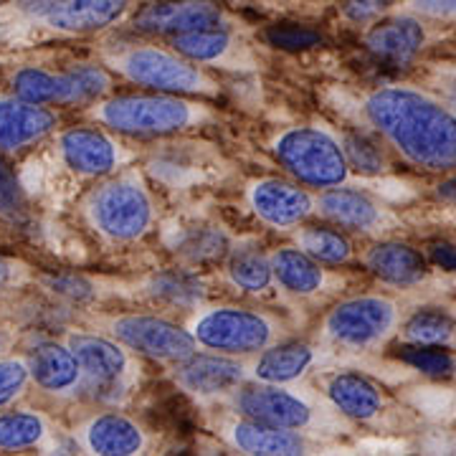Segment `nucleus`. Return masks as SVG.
<instances>
[{"mask_svg":"<svg viewBox=\"0 0 456 456\" xmlns=\"http://www.w3.org/2000/svg\"><path fill=\"white\" fill-rule=\"evenodd\" d=\"M362 117L408 163L456 173V112L413 86H380L362 99Z\"/></svg>","mask_w":456,"mask_h":456,"instance_id":"1","label":"nucleus"},{"mask_svg":"<svg viewBox=\"0 0 456 456\" xmlns=\"http://www.w3.org/2000/svg\"><path fill=\"white\" fill-rule=\"evenodd\" d=\"M86 117L104 130L130 137H167L178 132L200 130L218 119V114L198 97L180 94H107L86 107Z\"/></svg>","mask_w":456,"mask_h":456,"instance_id":"2","label":"nucleus"},{"mask_svg":"<svg viewBox=\"0 0 456 456\" xmlns=\"http://www.w3.org/2000/svg\"><path fill=\"white\" fill-rule=\"evenodd\" d=\"M102 64L114 77L150 92L180 97H218L221 84L203 66L188 61L178 51L158 44H122L102 53Z\"/></svg>","mask_w":456,"mask_h":456,"instance_id":"3","label":"nucleus"},{"mask_svg":"<svg viewBox=\"0 0 456 456\" xmlns=\"http://www.w3.org/2000/svg\"><path fill=\"white\" fill-rule=\"evenodd\" d=\"M86 226L107 244H137L155 226L158 208L145 180L137 173H119L99 178L84 198Z\"/></svg>","mask_w":456,"mask_h":456,"instance_id":"4","label":"nucleus"},{"mask_svg":"<svg viewBox=\"0 0 456 456\" xmlns=\"http://www.w3.org/2000/svg\"><path fill=\"white\" fill-rule=\"evenodd\" d=\"M191 335L198 347L248 358L266 350L269 345L287 338V325L274 312L244 305H213L203 307L191 320Z\"/></svg>","mask_w":456,"mask_h":456,"instance_id":"5","label":"nucleus"},{"mask_svg":"<svg viewBox=\"0 0 456 456\" xmlns=\"http://www.w3.org/2000/svg\"><path fill=\"white\" fill-rule=\"evenodd\" d=\"M272 155L289 178L307 188H338L350 175L342 142L325 127H287L272 140Z\"/></svg>","mask_w":456,"mask_h":456,"instance_id":"6","label":"nucleus"},{"mask_svg":"<svg viewBox=\"0 0 456 456\" xmlns=\"http://www.w3.org/2000/svg\"><path fill=\"white\" fill-rule=\"evenodd\" d=\"M226 401L241 416L299 434H310L322 426H330V413L320 406V401L312 398L307 391H299L294 383L277 386L248 378Z\"/></svg>","mask_w":456,"mask_h":456,"instance_id":"7","label":"nucleus"},{"mask_svg":"<svg viewBox=\"0 0 456 456\" xmlns=\"http://www.w3.org/2000/svg\"><path fill=\"white\" fill-rule=\"evenodd\" d=\"M13 94L46 107H89L112 94L114 74L104 64H79L53 74L46 69L23 66L13 74Z\"/></svg>","mask_w":456,"mask_h":456,"instance_id":"8","label":"nucleus"},{"mask_svg":"<svg viewBox=\"0 0 456 456\" xmlns=\"http://www.w3.org/2000/svg\"><path fill=\"white\" fill-rule=\"evenodd\" d=\"M99 322H102V332L122 342L132 355L175 365L180 360L191 358L198 350L196 338L191 335L188 327L160 314L125 312V314H110Z\"/></svg>","mask_w":456,"mask_h":456,"instance_id":"9","label":"nucleus"},{"mask_svg":"<svg viewBox=\"0 0 456 456\" xmlns=\"http://www.w3.org/2000/svg\"><path fill=\"white\" fill-rule=\"evenodd\" d=\"M398 307L388 297L362 294L338 302L322 320V338L338 347L365 350L386 340L395 330Z\"/></svg>","mask_w":456,"mask_h":456,"instance_id":"10","label":"nucleus"},{"mask_svg":"<svg viewBox=\"0 0 456 456\" xmlns=\"http://www.w3.org/2000/svg\"><path fill=\"white\" fill-rule=\"evenodd\" d=\"M173 380L180 391L193 395L196 401H226L244 380H248V362L224 353H200L173 365Z\"/></svg>","mask_w":456,"mask_h":456,"instance_id":"11","label":"nucleus"},{"mask_svg":"<svg viewBox=\"0 0 456 456\" xmlns=\"http://www.w3.org/2000/svg\"><path fill=\"white\" fill-rule=\"evenodd\" d=\"M66 345L77 355L84 373V386L125 388L134 378V358L119 340L107 332H69Z\"/></svg>","mask_w":456,"mask_h":456,"instance_id":"12","label":"nucleus"},{"mask_svg":"<svg viewBox=\"0 0 456 456\" xmlns=\"http://www.w3.org/2000/svg\"><path fill=\"white\" fill-rule=\"evenodd\" d=\"M134 31L147 36H183L203 28H231L226 11L216 0H155L132 18Z\"/></svg>","mask_w":456,"mask_h":456,"instance_id":"13","label":"nucleus"},{"mask_svg":"<svg viewBox=\"0 0 456 456\" xmlns=\"http://www.w3.org/2000/svg\"><path fill=\"white\" fill-rule=\"evenodd\" d=\"M246 206L264 226L289 231L314 213V196L297 180L256 178L246 185Z\"/></svg>","mask_w":456,"mask_h":456,"instance_id":"14","label":"nucleus"},{"mask_svg":"<svg viewBox=\"0 0 456 456\" xmlns=\"http://www.w3.org/2000/svg\"><path fill=\"white\" fill-rule=\"evenodd\" d=\"M170 49L178 51L188 61L203 69H231V71H251L256 69L254 51L231 31V28H203L170 38Z\"/></svg>","mask_w":456,"mask_h":456,"instance_id":"15","label":"nucleus"},{"mask_svg":"<svg viewBox=\"0 0 456 456\" xmlns=\"http://www.w3.org/2000/svg\"><path fill=\"white\" fill-rule=\"evenodd\" d=\"M59 155L79 178H107L122 163V147L99 127H69L59 134Z\"/></svg>","mask_w":456,"mask_h":456,"instance_id":"16","label":"nucleus"},{"mask_svg":"<svg viewBox=\"0 0 456 456\" xmlns=\"http://www.w3.org/2000/svg\"><path fill=\"white\" fill-rule=\"evenodd\" d=\"M77 439L86 454L97 456H134L145 454L150 436L134 419L107 411L84 421L77 431Z\"/></svg>","mask_w":456,"mask_h":456,"instance_id":"17","label":"nucleus"},{"mask_svg":"<svg viewBox=\"0 0 456 456\" xmlns=\"http://www.w3.org/2000/svg\"><path fill=\"white\" fill-rule=\"evenodd\" d=\"M132 0H51L41 20L51 31L66 36H89L112 28L127 16Z\"/></svg>","mask_w":456,"mask_h":456,"instance_id":"18","label":"nucleus"},{"mask_svg":"<svg viewBox=\"0 0 456 456\" xmlns=\"http://www.w3.org/2000/svg\"><path fill=\"white\" fill-rule=\"evenodd\" d=\"M59 127V114L46 104L20 97H0V152H20Z\"/></svg>","mask_w":456,"mask_h":456,"instance_id":"19","label":"nucleus"},{"mask_svg":"<svg viewBox=\"0 0 456 456\" xmlns=\"http://www.w3.org/2000/svg\"><path fill=\"white\" fill-rule=\"evenodd\" d=\"M224 436L233 449H239L244 454L297 456L312 452V444L305 434L264 424V421L248 419L241 413H239V419H233L224 426Z\"/></svg>","mask_w":456,"mask_h":456,"instance_id":"20","label":"nucleus"},{"mask_svg":"<svg viewBox=\"0 0 456 456\" xmlns=\"http://www.w3.org/2000/svg\"><path fill=\"white\" fill-rule=\"evenodd\" d=\"M317 362V350L310 342L279 340L266 350L256 353L254 362H248V378L261 383H299Z\"/></svg>","mask_w":456,"mask_h":456,"instance_id":"21","label":"nucleus"},{"mask_svg":"<svg viewBox=\"0 0 456 456\" xmlns=\"http://www.w3.org/2000/svg\"><path fill=\"white\" fill-rule=\"evenodd\" d=\"M314 213H320L330 224L353 231H378L386 226L388 213L373 198L353 188H327L314 198Z\"/></svg>","mask_w":456,"mask_h":456,"instance_id":"22","label":"nucleus"},{"mask_svg":"<svg viewBox=\"0 0 456 456\" xmlns=\"http://www.w3.org/2000/svg\"><path fill=\"white\" fill-rule=\"evenodd\" d=\"M26 362H28L31 380L41 391L66 395V393L79 391L84 386L82 365L66 342L38 345L36 353Z\"/></svg>","mask_w":456,"mask_h":456,"instance_id":"23","label":"nucleus"},{"mask_svg":"<svg viewBox=\"0 0 456 456\" xmlns=\"http://www.w3.org/2000/svg\"><path fill=\"white\" fill-rule=\"evenodd\" d=\"M274 284L294 299H314L327 289V272L320 261L307 256L297 246H279L269 254Z\"/></svg>","mask_w":456,"mask_h":456,"instance_id":"24","label":"nucleus"},{"mask_svg":"<svg viewBox=\"0 0 456 456\" xmlns=\"http://www.w3.org/2000/svg\"><path fill=\"white\" fill-rule=\"evenodd\" d=\"M325 395L330 406L353 421H373L383 411L380 388L360 373L330 375L325 383Z\"/></svg>","mask_w":456,"mask_h":456,"instance_id":"25","label":"nucleus"},{"mask_svg":"<svg viewBox=\"0 0 456 456\" xmlns=\"http://www.w3.org/2000/svg\"><path fill=\"white\" fill-rule=\"evenodd\" d=\"M426 31L421 20L411 16L388 18L375 23L370 31L365 33V46L378 59L406 64L419 51L424 49Z\"/></svg>","mask_w":456,"mask_h":456,"instance_id":"26","label":"nucleus"},{"mask_svg":"<svg viewBox=\"0 0 456 456\" xmlns=\"http://www.w3.org/2000/svg\"><path fill=\"white\" fill-rule=\"evenodd\" d=\"M365 266L378 279L398 287L419 284L428 274V261L424 254L401 241H380L370 246L365 254Z\"/></svg>","mask_w":456,"mask_h":456,"instance_id":"27","label":"nucleus"},{"mask_svg":"<svg viewBox=\"0 0 456 456\" xmlns=\"http://www.w3.org/2000/svg\"><path fill=\"white\" fill-rule=\"evenodd\" d=\"M228 281L246 294H264L274 287L272 259L259 248H241L228 256Z\"/></svg>","mask_w":456,"mask_h":456,"instance_id":"28","label":"nucleus"},{"mask_svg":"<svg viewBox=\"0 0 456 456\" xmlns=\"http://www.w3.org/2000/svg\"><path fill=\"white\" fill-rule=\"evenodd\" d=\"M294 246L302 248L307 256H312L320 264H345L353 256V246L347 236L340 233L338 228L330 226H307L299 224L294 231Z\"/></svg>","mask_w":456,"mask_h":456,"instance_id":"29","label":"nucleus"},{"mask_svg":"<svg viewBox=\"0 0 456 456\" xmlns=\"http://www.w3.org/2000/svg\"><path fill=\"white\" fill-rule=\"evenodd\" d=\"M49 436L46 421L31 411H5L0 413V449L18 452L31 449Z\"/></svg>","mask_w":456,"mask_h":456,"instance_id":"30","label":"nucleus"},{"mask_svg":"<svg viewBox=\"0 0 456 456\" xmlns=\"http://www.w3.org/2000/svg\"><path fill=\"white\" fill-rule=\"evenodd\" d=\"M147 294L155 302L173 305V307H196L200 302V281L188 272H160L147 281Z\"/></svg>","mask_w":456,"mask_h":456,"instance_id":"31","label":"nucleus"},{"mask_svg":"<svg viewBox=\"0 0 456 456\" xmlns=\"http://www.w3.org/2000/svg\"><path fill=\"white\" fill-rule=\"evenodd\" d=\"M454 320L444 312L419 310L413 312L403 325V340L411 345H449L454 340Z\"/></svg>","mask_w":456,"mask_h":456,"instance_id":"32","label":"nucleus"},{"mask_svg":"<svg viewBox=\"0 0 456 456\" xmlns=\"http://www.w3.org/2000/svg\"><path fill=\"white\" fill-rule=\"evenodd\" d=\"M398 358L413 370L428 378H449L456 370V360L449 350H441V345H403Z\"/></svg>","mask_w":456,"mask_h":456,"instance_id":"33","label":"nucleus"},{"mask_svg":"<svg viewBox=\"0 0 456 456\" xmlns=\"http://www.w3.org/2000/svg\"><path fill=\"white\" fill-rule=\"evenodd\" d=\"M340 142H342V150H345V158H347L350 167H355V170H358V173H362V175H378V173H383L386 160H383L380 150H378V147H375L373 142L368 140V137L345 132Z\"/></svg>","mask_w":456,"mask_h":456,"instance_id":"34","label":"nucleus"},{"mask_svg":"<svg viewBox=\"0 0 456 456\" xmlns=\"http://www.w3.org/2000/svg\"><path fill=\"white\" fill-rule=\"evenodd\" d=\"M28 213L26 191L16 178L13 167L0 158V216L11 221H23Z\"/></svg>","mask_w":456,"mask_h":456,"instance_id":"35","label":"nucleus"},{"mask_svg":"<svg viewBox=\"0 0 456 456\" xmlns=\"http://www.w3.org/2000/svg\"><path fill=\"white\" fill-rule=\"evenodd\" d=\"M228 251V241L224 231L218 228H198L188 236V241L183 244V254L191 261H211L224 256Z\"/></svg>","mask_w":456,"mask_h":456,"instance_id":"36","label":"nucleus"},{"mask_svg":"<svg viewBox=\"0 0 456 456\" xmlns=\"http://www.w3.org/2000/svg\"><path fill=\"white\" fill-rule=\"evenodd\" d=\"M28 383H31V373H28L26 360H0V408L11 406L18 395L28 388Z\"/></svg>","mask_w":456,"mask_h":456,"instance_id":"37","label":"nucleus"},{"mask_svg":"<svg viewBox=\"0 0 456 456\" xmlns=\"http://www.w3.org/2000/svg\"><path fill=\"white\" fill-rule=\"evenodd\" d=\"M408 8L413 13L434 20H454L456 0H408Z\"/></svg>","mask_w":456,"mask_h":456,"instance_id":"38","label":"nucleus"},{"mask_svg":"<svg viewBox=\"0 0 456 456\" xmlns=\"http://www.w3.org/2000/svg\"><path fill=\"white\" fill-rule=\"evenodd\" d=\"M386 5H388V0H345L342 13L355 23H368L380 16L386 11Z\"/></svg>","mask_w":456,"mask_h":456,"instance_id":"39","label":"nucleus"},{"mask_svg":"<svg viewBox=\"0 0 456 456\" xmlns=\"http://www.w3.org/2000/svg\"><path fill=\"white\" fill-rule=\"evenodd\" d=\"M272 38L284 49H307V46H314L320 41L317 33L305 31V28H277L272 33Z\"/></svg>","mask_w":456,"mask_h":456,"instance_id":"40","label":"nucleus"},{"mask_svg":"<svg viewBox=\"0 0 456 456\" xmlns=\"http://www.w3.org/2000/svg\"><path fill=\"white\" fill-rule=\"evenodd\" d=\"M428 259L434 261L439 269L456 272V246L446 244V241H436V244L428 246Z\"/></svg>","mask_w":456,"mask_h":456,"instance_id":"41","label":"nucleus"},{"mask_svg":"<svg viewBox=\"0 0 456 456\" xmlns=\"http://www.w3.org/2000/svg\"><path fill=\"white\" fill-rule=\"evenodd\" d=\"M16 274H18L16 264L0 256V292H3V289H8V287L16 281Z\"/></svg>","mask_w":456,"mask_h":456,"instance_id":"42","label":"nucleus"},{"mask_svg":"<svg viewBox=\"0 0 456 456\" xmlns=\"http://www.w3.org/2000/svg\"><path fill=\"white\" fill-rule=\"evenodd\" d=\"M436 193H439L441 200H446V203L456 206V175H452V178H446L444 183H439Z\"/></svg>","mask_w":456,"mask_h":456,"instance_id":"43","label":"nucleus"},{"mask_svg":"<svg viewBox=\"0 0 456 456\" xmlns=\"http://www.w3.org/2000/svg\"><path fill=\"white\" fill-rule=\"evenodd\" d=\"M446 107H452L456 112V79L446 86Z\"/></svg>","mask_w":456,"mask_h":456,"instance_id":"44","label":"nucleus"},{"mask_svg":"<svg viewBox=\"0 0 456 456\" xmlns=\"http://www.w3.org/2000/svg\"><path fill=\"white\" fill-rule=\"evenodd\" d=\"M0 31H3V23H0Z\"/></svg>","mask_w":456,"mask_h":456,"instance_id":"45","label":"nucleus"},{"mask_svg":"<svg viewBox=\"0 0 456 456\" xmlns=\"http://www.w3.org/2000/svg\"><path fill=\"white\" fill-rule=\"evenodd\" d=\"M0 3H8V0H0Z\"/></svg>","mask_w":456,"mask_h":456,"instance_id":"46","label":"nucleus"}]
</instances>
